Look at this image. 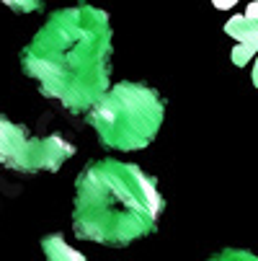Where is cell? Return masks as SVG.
<instances>
[{"instance_id":"1","label":"cell","mask_w":258,"mask_h":261,"mask_svg":"<svg viewBox=\"0 0 258 261\" xmlns=\"http://www.w3.org/2000/svg\"><path fill=\"white\" fill-rule=\"evenodd\" d=\"M21 67L42 96L70 114H88L111 78L108 13L93 6L54 11L21 52Z\"/></svg>"},{"instance_id":"2","label":"cell","mask_w":258,"mask_h":261,"mask_svg":"<svg viewBox=\"0 0 258 261\" xmlns=\"http://www.w3.org/2000/svg\"><path fill=\"white\" fill-rule=\"evenodd\" d=\"M163 210L158 181L139 166L91 161L75 178L72 233L101 246H129L155 233Z\"/></svg>"},{"instance_id":"3","label":"cell","mask_w":258,"mask_h":261,"mask_svg":"<svg viewBox=\"0 0 258 261\" xmlns=\"http://www.w3.org/2000/svg\"><path fill=\"white\" fill-rule=\"evenodd\" d=\"M165 101L145 83H117L88 111L85 119L96 129L101 145L111 150H142L147 147L163 124Z\"/></svg>"},{"instance_id":"4","label":"cell","mask_w":258,"mask_h":261,"mask_svg":"<svg viewBox=\"0 0 258 261\" xmlns=\"http://www.w3.org/2000/svg\"><path fill=\"white\" fill-rule=\"evenodd\" d=\"M72 155L75 145H70L62 135L34 137L23 124H16L0 114V166L18 173H54Z\"/></svg>"},{"instance_id":"5","label":"cell","mask_w":258,"mask_h":261,"mask_svg":"<svg viewBox=\"0 0 258 261\" xmlns=\"http://www.w3.org/2000/svg\"><path fill=\"white\" fill-rule=\"evenodd\" d=\"M225 34L238 42L233 49V62L238 67L248 65V60H253L258 55V21L245 18V16H235L225 23Z\"/></svg>"},{"instance_id":"6","label":"cell","mask_w":258,"mask_h":261,"mask_svg":"<svg viewBox=\"0 0 258 261\" xmlns=\"http://www.w3.org/2000/svg\"><path fill=\"white\" fill-rule=\"evenodd\" d=\"M42 251H44V258H47V261H88L80 251H75L72 246H67L65 238L57 236V233L42 238Z\"/></svg>"},{"instance_id":"7","label":"cell","mask_w":258,"mask_h":261,"mask_svg":"<svg viewBox=\"0 0 258 261\" xmlns=\"http://www.w3.org/2000/svg\"><path fill=\"white\" fill-rule=\"evenodd\" d=\"M209 261H258V256H253V253H248V251H235V248H227V251H222V253L212 256Z\"/></svg>"},{"instance_id":"8","label":"cell","mask_w":258,"mask_h":261,"mask_svg":"<svg viewBox=\"0 0 258 261\" xmlns=\"http://www.w3.org/2000/svg\"><path fill=\"white\" fill-rule=\"evenodd\" d=\"M3 3L16 13H34L42 8V0H3Z\"/></svg>"},{"instance_id":"9","label":"cell","mask_w":258,"mask_h":261,"mask_svg":"<svg viewBox=\"0 0 258 261\" xmlns=\"http://www.w3.org/2000/svg\"><path fill=\"white\" fill-rule=\"evenodd\" d=\"M214 3V8H219V11H227V8H233L238 0H212Z\"/></svg>"},{"instance_id":"10","label":"cell","mask_w":258,"mask_h":261,"mask_svg":"<svg viewBox=\"0 0 258 261\" xmlns=\"http://www.w3.org/2000/svg\"><path fill=\"white\" fill-rule=\"evenodd\" d=\"M253 83L258 88V57H255V65H253Z\"/></svg>"}]
</instances>
